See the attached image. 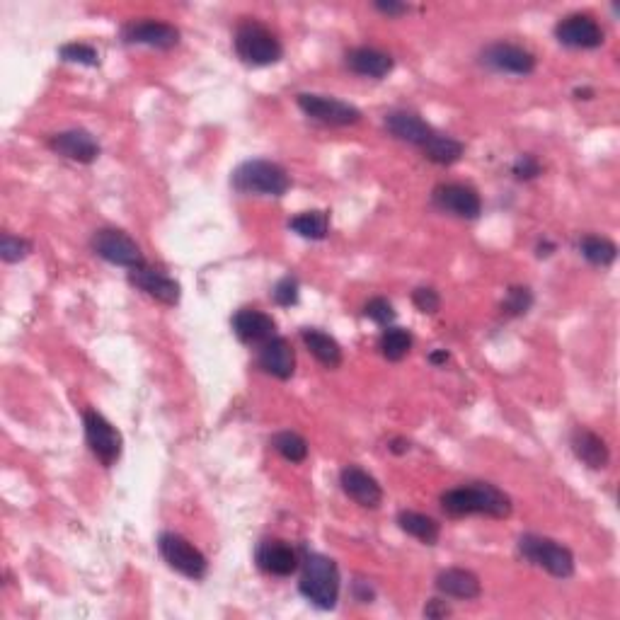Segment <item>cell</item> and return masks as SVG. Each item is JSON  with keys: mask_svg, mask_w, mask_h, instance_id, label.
<instances>
[{"mask_svg": "<svg viewBox=\"0 0 620 620\" xmlns=\"http://www.w3.org/2000/svg\"><path fill=\"white\" fill-rule=\"evenodd\" d=\"M419 151L424 153V158L432 160L434 165H444V168H446V165L458 163V160L463 158L465 146H463V141L453 139V136H449V134H441V131H434L432 139L424 143V146L419 148Z\"/></svg>", "mask_w": 620, "mask_h": 620, "instance_id": "484cf974", "label": "cell"}, {"mask_svg": "<svg viewBox=\"0 0 620 620\" xmlns=\"http://www.w3.org/2000/svg\"><path fill=\"white\" fill-rule=\"evenodd\" d=\"M289 228L306 240H325L330 231V214L327 211H303L289 221Z\"/></svg>", "mask_w": 620, "mask_h": 620, "instance_id": "83f0119b", "label": "cell"}, {"mask_svg": "<svg viewBox=\"0 0 620 620\" xmlns=\"http://www.w3.org/2000/svg\"><path fill=\"white\" fill-rule=\"evenodd\" d=\"M83 427H85V441H88L93 456L102 463V468L117 465L124 451L122 432H119V429L97 410H85Z\"/></svg>", "mask_w": 620, "mask_h": 620, "instance_id": "52a82bcc", "label": "cell"}, {"mask_svg": "<svg viewBox=\"0 0 620 620\" xmlns=\"http://www.w3.org/2000/svg\"><path fill=\"white\" fill-rule=\"evenodd\" d=\"M129 284L143 291L146 296L155 298L163 306H177L182 296L180 281H175L163 269H155L151 264H141V267L129 269Z\"/></svg>", "mask_w": 620, "mask_h": 620, "instance_id": "5bb4252c", "label": "cell"}, {"mask_svg": "<svg viewBox=\"0 0 620 620\" xmlns=\"http://www.w3.org/2000/svg\"><path fill=\"white\" fill-rule=\"evenodd\" d=\"M272 446H274V451H277L279 456L289 463H303L308 458V441L303 439L298 432H291V429L274 434Z\"/></svg>", "mask_w": 620, "mask_h": 620, "instance_id": "f546056e", "label": "cell"}, {"mask_svg": "<svg viewBox=\"0 0 620 620\" xmlns=\"http://www.w3.org/2000/svg\"><path fill=\"white\" fill-rule=\"evenodd\" d=\"M383 126H386V131L393 139L405 141L417 148H422L436 131L434 126H429L417 112H410V109H393V112H388L386 119H383Z\"/></svg>", "mask_w": 620, "mask_h": 620, "instance_id": "d6986e66", "label": "cell"}, {"mask_svg": "<svg viewBox=\"0 0 620 620\" xmlns=\"http://www.w3.org/2000/svg\"><path fill=\"white\" fill-rule=\"evenodd\" d=\"M49 148L56 155H61V158H68L80 165H90L100 158V143L85 129L59 131V134L49 139Z\"/></svg>", "mask_w": 620, "mask_h": 620, "instance_id": "2e32d148", "label": "cell"}, {"mask_svg": "<svg viewBox=\"0 0 620 620\" xmlns=\"http://www.w3.org/2000/svg\"><path fill=\"white\" fill-rule=\"evenodd\" d=\"M298 298H301V284H298V279L294 277V274H286V277H281L277 284H274L272 301L277 303V306L291 308V306H296Z\"/></svg>", "mask_w": 620, "mask_h": 620, "instance_id": "836d02e7", "label": "cell"}, {"mask_svg": "<svg viewBox=\"0 0 620 620\" xmlns=\"http://www.w3.org/2000/svg\"><path fill=\"white\" fill-rule=\"evenodd\" d=\"M340 485L342 492L349 499L359 504L364 509H378L383 502V487L378 485V480L371 473H366L359 465H344L340 473Z\"/></svg>", "mask_w": 620, "mask_h": 620, "instance_id": "ac0fdd59", "label": "cell"}, {"mask_svg": "<svg viewBox=\"0 0 620 620\" xmlns=\"http://www.w3.org/2000/svg\"><path fill=\"white\" fill-rule=\"evenodd\" d=\"M158 550L160 558L168 562L170 570L182 574V577L199 582V579H204L206 572H209V560H206V555L197 548V545L189 543L185 536H180V533L172 531L160 533Z\"/></svg>", "mask_w": 620, "mask_h": 620, "instance_id": "8992f818", "label": "cell"}, {"mask_svg": "<svg viewBox=\"0 0 620 620\" xmlns=\"http://www.w3.org/2000/svg\"><path fill=\"white\" fill-rule=\"evenodd\" d=\"M446 616H451V606L446 604V601H441V599L427 601V606H424V618L439 620V618H446Z\"/></svg>", "mask_w": 620, "mask_h": 620, "instance_id": "f35d334b", "label": "cell"}, {"mask_svg": "<svg viewBox=\"0 0 620 620\" xmlns=\"http://www.w3.org/2000/svg\"><path fill=\"white\" fill-rule=\"evenodd\" d=\"M579 252H582L584 260L594 264V267H611L618 257V245L613 243V240L604 238V235L589 233L579 240Z\"/></svg>", "mask_w": 620, "mask_h": 620, "instance_id": "4316f807", "label": "cell"}, {"mask_svg": "<svg viewBox=\"0 0 620 620\" xmlns=\"http://www.w3.org/2000/svg\"><path fill=\"white\" fill-rule=\"evenodd\" d=\"M388 449L395 453V456H405L407 451H410V441L405 439V436H395V439H390Z\"/></svg>", "mask_w": 620, "mask_h": 620, "instance_id": "60d3db41", "label": "cell"}, {"mask_svg": "<svg viewBox=\"0 0 620 620\" xmlns=\"http://www.w3.org/2000/svg\"><path fill=\"white\" fill-rule=\"evenodd\" d=\"M574 97H577V100H591V97H594V90H591V88H577V90H574Z\"/></svg>", "mask_w": 620, "mask_h": 620, "instance_id": "7bdbcfd3", "label": "cell"}, {"mask_svg": "<svg viewBox=\"0 0 620 620\" xmlns=\"http://www.w3.org/2000/svg\"><path fill=\"white\" fill-rule=\"evenodd\" d=\"M364 315L371 320V323H376L381 327H390L395 323V318H398V310H395V306L388 301V298L376 296L364 306Z\"/></svg>", "mask_w": 620, "mask_h": 620, "instance_id": "e575fe53", "label": "cell"}, {"mask_svg": "<svg viewBox=\"0 0 620 620\" xmlns=\"http://www.w3.org/2000/svg\"><path fill=\"white\" fill-rule=\"evenodd\" d=\"M570 446L577 461H582L591 470H604L611 463V451H608L606 441L596 432H591L589 427H574L570 434Z\"/></svg>", "mask_w": 620, "mask_h": 620, "instance_id": "44dd1931", "label": "cell"}, {"mask_svg": "<svg viewBox=\"0 0 620 620\" xmlns=\"http://www.w3.org/2000/svg\"><path fill=\"white\" fill-rule=\"evenodd\" d=\"M412 303H415V308L419 310V313L434 315V313H439V308H441V296H439V291L432 289V286H419V289L412 291Z\"/></svg>", "mask_w": 620, "mask_h": 620, "instance_id": "d590c367", "label": "cell"}, {"mask_svg": "<svg viewBox=\"0 0 620 620\" xmlns=\"http://www.w3.org/2000/svg\"><path fill=\"white\" fill-rule=\"evenodd\" d=\"M432 204L444 214L463 218V221H475L482 214L478 189L463 185V182H444V185L434 187Z\"/></svg>", "mask_w": 620, "mask_h": 620, "instance_id": "7c38bea8", "label": "cell"}, {"mask_svg": "<svg viewBox=\"0 0 620 620\" xmlns=\"http://www.w3.org/2000/svg\"><path fill=\"white\" fill-rule=\"evenodd\" d=\"M90 248H93L100 260L114 264V267L136 269L146 264L139 243L129 233L119 231V228H100V231H95Z\"/></svg>", "mask_w": 620, "mask_h": 620, "instance_id": "ba28073f", "label": "cell"}, {"mask_svg": "<svg viewBox=\"0 0 620 620\" xmlns=\"http://www.w3.org/2000/svg\"><path fill=\"white\" fill-rule=\"evenodd\" d=\"M344 63L352 73H357L361 78H386L390 71L395 68V59L386 51L373 49V47H357L352 51H347L344 56Z\"/></svg>", "mask_w": 620, "mask_h": 620, "instance_id": "603a6c76", "label": "cell"}, {"mask_svg": "<svg viewBox=\"0 0 620 620\" xmlns=\"http://www.w3.org/2000/svg\"><path fill=\"white\" fill-rule=\"evenodd\" d=\"M519 555L531 565L541 567L548 574L558 579H570L574 574V555L567 545H562L553 538L538 536V533H524L516 543Z\"/></svg>", "mask_w": 620, "mask_h": 620, "instance_id": "5b68a950", "label": "cell"}, {"mask_svg": "<svg viewBox=\"0 0 620 620\" xmlns=\"http://www.w3.org/2000/svg\"><path fill=\"white\" fill-rule=\"evenodd\" d=\"M555 39L562 47L570 49H599L604 47L606 34L594 15L589 13H572L565 15L555 25Z\"/></svg>", "mask_w": 620, "mask_h": 620, "instance_id": "30bf717a", "label": "cell"}, {"mask_svg": "<svg viewBox=\"0 0 620 620\" xmlns=\"http://www.w3.org/2000/svg\"><path fill=\"white\" fill-rule=\"evenodd\" d=\"M301 340L306 344V349L313 354L325 369H340L342 366V347L340 342L335 340L332 335L320 330V327H303L301 330Z\"/></svg>", "mask_w": 620, "mask_h": 620, "instance_id": "cb8c5ba5", "label": "cell"}, {"mask_svg": "<svg viewBox=\"0 0 620 620\" xmlns=\"http://www.w3.org/2000/svg\"><path fill=\"white\" fill-rule=\"evenodd\" d=\"M180 30L170 22L160 20H134L122 27V39L126 44H139L160 51H170L180 44Z\"/></svg>", "mask_w": 620, "mask_h": 620, "instance_id": "4fadbf2b", "label": "cell"}, {"mask_svg": "<svg viewBox=\"0 0 620 620\" xmlns=\"http://www.w3.org/2000/svg\"><path fill=\"white\" fill-rule=\"evenodd\" d=\"M231 185L238 194H255V197H284L291 187L289 172L272 160H245L233 170Z\"/></svg>", "mask_w": 620, "mask_h": 620, "instance_id": "277c9868", "label": "cell"}, {"mask_svg": "<svg viewBox=\"0 0 620 620\" xmlns=\"http://www.w3.org/2000/svg\"><path fill=\"white\" fill-rule=\"evenodd\" d=\"M30 252H32V243L27 238H20V235H13V233L0 235V257H3V262H8V264L22 262L27 255H30Z\"/></svg>", "mask_w": 620, "mask_h": 620, "instance_id": "d6a6232c", "label": "cell"}, {"mask_svg": "<svg viewBox=\"0 0 620 620\" xmlns=\"http://www.w3.org/2000/svg\"><path fill=\"white\" fill-rule=\"evenodd\" d=\"M59 56H61V61H66V63H80V66H90V68L100 66V54H97V49L83 42L63 44V47L59 49Z\"/></svg>", "mask_w": 620, "mask_h": 620, "instance_id": "4dcf8cb0", "label": "cell"}, {"mask_svg": "<svg viewBox=\"0 0 620 620\" xmlns=\"http://www.w3.org/2000/svg\"><path fill=\"white\" fill-rule=\"evenodd\" d=\"M255 560L257 567L262 572L272 574V577H291V574L301 570V553L289 541H281V538H264L257 545Z\"/></svg>", "mask_w": 620, "mask_h": 620, "instance_id": "9a60e30c", "label": "cell"}, {"mask_svg": "<svg viewBox=\"0 0 620 620\" xmlns=\"http://www.w3.org/2000/svg\"><path fill=\"white\" fill-rule=\"evenodd\" d=\"M340 567L332 558L323 553H301V582L298 591L306 601L318 606L320 611H332L340 601Z\"/></svg>", "mask_w": 620, "mask_h": 620, "instance_id": "7a4b0ae2", "label": "cell"}, {"mask_svg": "<svg viewBox=\"0 0 620 620\" xmlns=\"http://www.w3.org/2000/svg\"><path fill=\"white\" fill-rule=\"evenodd\" d=\"M257 366L279 381H289L296 371V354L286 337H272L257 349Z\"/></svg>", "mask_w": 620, "mask_h": 620, "instance_id": "ffe728a7", "label": "cell"}, {"mask_svg": "<svg viewBox=\"0 0 620 620\" xmlns=\"http://www.w3.org/2000/svg\"><path fill=\"white\" fill-rule=\"evenodd\" d=\"M436 591L449 599L458 601H473L480 599L482 584L480 577L475 572L463 570V567H449V570H441L436 574Z\"/></svg>", "mask_w": 620, "mask_h": 620, "instance_id": "7402d4cb", "label": "cell"}, {"mask_svg": "<svg viewBox=\"0 0 620 620\" xmlns=\"http://www.w3.org/2000/svg\"><path fill=\"white\" fill-rule=\"evenodd\" d=\"M531 306H533V291L528 289V286H512L502 301V313L512 315V318H519V315H526Z\"/></svg>", "mask_w": 620, "mask_h": 620, "instance_id": "1f68e13d", "label": "cell"}, {"mask_svg": "<svg viewBox=\"0 0 620 620\" xmlns=\"http://www.w3.org/2000/svg\"><path fill=\"white\" fill-rule=\"evenodd\" d=\"M449 359L451 357H449V352H446V349H436V352L429 354V364H434V366H444Z\"/></svg>", "mask_w": 620, "mask_h": 620, "instance_id": "b9f144b4", "label": "cell"}, {"mask_svg": "<svg viewBox=\"0 0 620 620\" xmlns=\"http://www.w3.org/2000/svg\"><path fill=\"white\" fill-rule=\"evenodd\" d=\"M398 526L403 528L407 536L417 538L419 543L424 545H436L439 543L441 536V524L432 516L427 514H419V512H410V509H403L398 514Z\"/></svg>", "mask_w": 620, "mask_h": 620, "instance_id": "d4e9b609", "label": "cell"}, {"mask_svg": "<svg viewBox=\"0 0 620 620\" xmlns=\"http://www.w3.org/2000/svg\"><path fill=\"white\" fill-rule=\"evenodd\" d=\"M412 335L410 330H405V327H383V335L381 340H378V349H381L383 359L388 361H403L407 354H410L412 349Z\"/></svg>", "mask_w": 620, "mask_h": 620, "instance_id": "f1b7e54d", "label": "cell"}, {"mask_svg": "<svg viewBox=\"0 0 620 620\" xmlns=\"http://www.w3.org/2000/svg\"><path fill=\"white\" fill-rule=\"evenodd\" d=\"M373 596H376V591H373L369 582H364V579L354 582V599L361 601V604H371Z\"/></svg>", "mask_w": 620, "mask_h": 620, "instance_id": "ab89813d", "label": "cell"}, {"mask_svg": "<svg viewBox=\"0 0 620 620\" xmlns=\"http://www.w3.org/2000/svg\"><path fill=\"white\" fill-rule=\"evenodd\" d=\"M373 8H376L381 15H388V17H400V15L410 13V5L398 3V0H378V3H373Z\"/></svg>", "mask_w": 620, "mask_h": 620, "instance_id": "74e56055", "label": "cell"}, {"mask_svg": "<svg viewBox=\"0 0 620 620\" xmlns=\"http://www.w3.org/2000/svg\"><path fill=\"white\" fill-rule=\"evenodd\" d=\"M480 63L490 71L497 73H509V76H531L536 71L538 59L536 54L519 47V44L512 42H495L490 47L482 49Z\"/></svg>", "mask_w": 620, "mask_h": 620, "instance_id": "8fae6325", "label": "cell"}, {"mask_svg": "<svg viewBox=\"0 0 620 620\" xmlns=\"http://www.w3.org/2000/svg\"><path fill=\"white\" fill-rule=\"evenodd\" d=\"M233 332L243 344L262 347L272 337H277V320L260 308H240L233 315Z\"/></svg>", "mask_w": 620, "mask_h": 620, "instance_id": "e0dca14e", "label": "cell"}, {"mask_svg": "<svg viewBox=\"0 0 620 620\" xmlns=\"http://www.w3.org/2000/svg\"><path fill=\"white\" fill-rule=\"evenodd\" d=\"M296 105L306 117L325 126H354L361 122V109L337 100V97L301 93L296 97Z\"/></svg>", "mask_w": 620, "mask_h": 620, "instance_id": "9c48e42d", "label": "cell"}, {"mask_svg": "<svg viewBox=\"0 0 620 620\" xmlns=\"http://www.w3.org/2000/svg\"><path fill=\"white\" fill-rule=\"evenodd\" d=\"M541 172H543L541 163H538L536 155H531V153H521L519 158L514 160V165H512V175L516 177V180H521V182L536 180V177L541 175Z\"/></svg>", "mask_w": 620, "mask_h": 620, "instance_id": "8d00e7d4", "label": "cell"}, {"mask_svg": "<svg viewBox=\"0 0 620 620\" xmlns=\"http://www.w3.org/2000/svg\"><path fill=\"white\" fill-rule=\"evenodd\" d=\"M441 509L451 519L485 514L490 519H507L514 512L512 497L499 490L492 482H470V485L453 487L441 495Z\"/></svg>", "mask_w": 620, "mask_h": 620, "instance_id": "6da1fadb", "label": "cell"}, {"mask_svg": "<svg viewBox=\"0 0 620 620\" xmlns=\"http://www.w3.org/2000/svg\"><path fill=\"white\" fill-rule=\"evenodd\" d=\"M233 47L238 59L248 63V66H272V63L284 59L281 39L267 25H262L260 20H252V17L238 22L233 34Z\"/></svg>", "mask_w": 620, "mask_h": 620, "instance_id": "3957f363", "label": "cell"}]
</instances>
